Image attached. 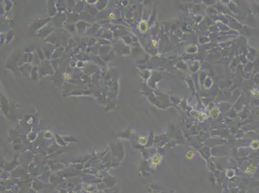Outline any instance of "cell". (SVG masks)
Instances as JSON below:
<instances>
[{
  "label": "cell",
  "instance_id": "7a4b0ae2",
  "mask_svg": "<svg viewBox=\"0 0 259 193\" xmlns=\"http://www.w3.org/2000/svg\"><path fill=\"white\" fill-rule=\"evenodd\" d=\"M143 23V22L142 21L141 22H140V24H139V25L141 26V27L139 28L140 31L143 32V30H144V32H145L147 31V29H148V24H147V22L145 21H144V23Z\"/></svg>",
  "mask_w": 259,
  "mask_h": 193
},
{
  "label": "cell",
  "instance_id": "277c9868",
  "mask_svg": "<svg viewBox=\"0 0 259 193\" xmlns=\"http://www.w3.org/2000/svg\"><path fill=\"white\" fill-rule=\"evenodd\" d=\"M194 155H195L194 152H193V151H190V152H188V153H186V158H187L188 159V160H191V159H193V157L194 156Z\"/></svg>",
  "mask_w": 259,
  "mask_h": 193
},
{
  "label": "cell",
  "instance_id": "3957f363",
  "mask_svg": "<svg viewBox=\"0 0 259 193\" xmlns=\"http://www.w3.org/2000/svg\"><path fill=\"white\" fill-rule=\"evenodd\" d=\"M255 167L253 165H251L247 167L245 171L246 173H251V172H252L254 170H255Z\"/></svg>",
  "mask_w": 259,
  "mask_h": 193
},
{
  "label": "cell",
  "instance_id": "6da1fadb",
  "mask_svg": "<svg viewBox=\"0 0 259 193\" xmlns=\"http://www.w3.org/2000/svg\"><path fill=\"white\" fill-rule=\"evenodd\" d=\"M162 160V156H161L158 154L154 155L151 158V166L152 167H157L159 164H160V163Z\"/></svg>",
  "mask_w": 259,
  "mask_h": 193
}]
</instances>
